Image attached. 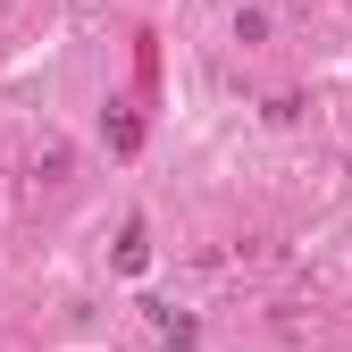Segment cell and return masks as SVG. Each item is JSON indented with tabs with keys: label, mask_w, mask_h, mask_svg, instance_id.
I'll use <instances>...</instances> for the list:
<instances>
[{
	"label": "cell",
	"mask_w": 352,
	"mask_h": 352,
	"mask_svg": "<svg viewBox=\"0 0 352 352\" xmlns=\"http://www.w3.org/2000/svg\"><path fill=\"white\" fill-rule=\"evenodd\" d=\"M151 319H160V336H168V344H193V336H201L185 311H151Z\"/></svg>",
	"instance_id": "cell-1"
}]
</instances>
